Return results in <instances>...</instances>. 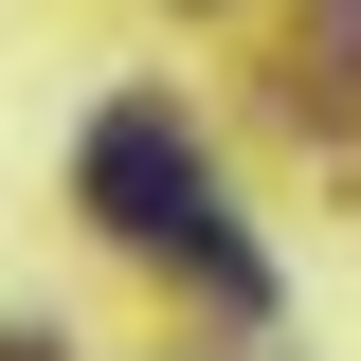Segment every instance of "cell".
<instances>
[{"instance_id":"1","label":"cell","mask_w":361,"mask_h":361,"mask_svg":"<svg viewBox=\"0 0 361 361\" xmlns=\"http://www.w3.org/2000/svg\"><path fill=\"white\" fill-rule=\"evenodd\" d=\"M90 217L127 235V253H180L217 307H271V271H253V235L217 217V163L180 145V109H109V127H90Z\"/></svg>"}]
</instances>
